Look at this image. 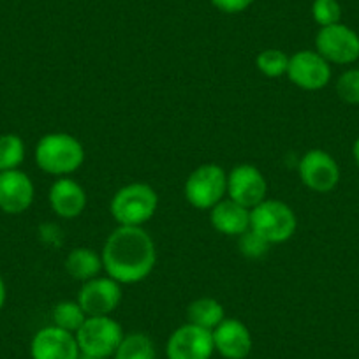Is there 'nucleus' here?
Segmentation results:
<instances>
[{
  "instance_id": "1",
  "label": "nucleus",
  "mask_w": 359,
  "mask_h": 359,
  "mask_svg": "<svg viewBox=\"0 0 359 359\" xmlns=\"http://www.w3.org/2000/svg\"><path fill=\"white\" fill-rule=\"evenodd\" d=\"M101 257L109 278L133 285L150 277L157 262V248L144 227L118 226L106 238Z\"/></svg>"
},
{
  "instance_id": "2",
  "label": "nucleus",
  "mask_w": 359,
  "mask_h": 359,
  "mask_svg": "<svg viewBox=\"0 0 359 359\" xmlns=\"http://www.w3.org/2000/svg\"><path fill=\"white\" fill-rule=\"evenodd\" d=\"M34 158L41 171L62 178L81 168L85 162V148L72 134L50 133L37 141Z\"/></svg>"
},
{
  "instance_id": "3",
  "label": "nucleus",
  "mask_w": 359,
  "mask_h": 359,
  "mask_svg": "<svg viewBox=\"0 0 359 359\" xmlns=\"http://www.w3.org/2000/svg\"><path fill=\"white\" fill-rule=\"evenodd\" d=\"M158 208V196L151 185L134 182L120 187L113 194L109 212L118 226L143 227L154 219Z\"/></svg>"
},
{
  "instance_id": "4",
  "label": "nucleus",
  "mask_w": 359,
  "mask_h": 359,
  "mask_svg": "<svg viewBox=\"0 0 359 359\" xmlns=\"http://www.w3.org/2000/svg\"><path fill=\"white\" fill-rule=\"evenodd\" d=\"M250 229L264 238L269 245L285 243L294 236L298 219L287 203L266 198L250 210Z\"/></svg>"
},
{
  "instance_id": "5",
  "label": "nucleus",
  "mask_w": 359,
  "mask_h": 359,
  "mask_svg": "<svg viewBox=\"0 0 359 359\" xmlns=\"http://www.w3.org/2000/svg\"><path fill=\"white\" fill-rule=\"evenodd\" d=\"M185 199L196 210H212L227 196V172L219 164H201L187 176Z\"/></svg>"
},
{
  "instance_id": "6",
  "label": "nucleus",
  "mask_w": 359,
  "mask_h": 359,
  "mask_svg": "<svg viewBox=\"0 0 359 359\" xmlns=\"http://www.w3.org/2000/svg\"><path fill=\"white\" fill-rule=\"evenodd\" d=\"M123 330L111 316L86 317L83 326L76 331V340L81 354L109 359L118 348Z\"/></svg>"
},
{
  "instance_id": "7",
  "label": "nucleus",
  "mask_w": 359,
  "mask_h": 359,
  "mask_svg": "<svg viewBox=\"0 0 359 359\" xmlns=\"http://www.w3.org/2000/svg\"><path fill=\"white\" fill-rule=\"evenodd\" d=\"M316 51L330 64L348 65L359 58V36L341 23L320 27L316 37Z\"/></svg>"
},
{
  "instance_id": "8",
  "label": "nucleus",
  "mask_w": 359,
  "mask_h": 359,
  "mask_svg": "<svg viewBox=\"0 0 359 359\" xmlns=\"http://www.w3.org/2000/svg\"><path fill=\"white\" fill-rule=\"evenodd\" d=\"M213 354L215 345L212 331L191 323L176 327L165 344L168 359H212Z\"/></svg>"
},
{
  "instance_id": "9",
  "label": "nucleus",
  "mask_w": 359,
  "mask_h": 359,
  "mask_svg": "<svg viewBox=\"0 0 359 359\" xmlns=\"http://www.w3.org/2000/svg\"><path fill=\"white\" fill-rule=\"evenodd\" d=\"M268 182L261 169L254 164H238L227 172V198L252 210L264 201Z\"/></svg>"
},
{
  "instance_id": "10",
  "label": "nucleus",
  "mask_w": 359,
  "mask_h": 359,
  "mask_svg": "<svg viewBox=\"0 0 359 359\" xmlns=\"http://www.w3.org/2000/svg\"><path fill=\"white\" fill-rule=\"evenodd\" d=\"M302 184L319 194L331 192L340 182V168L327 151L313 148L302 157L298 164Z\"/></svg>"
},
{
  "instance_id": "11",
  "label": "nucleus",
  "mask_w": 359,
  "mask_h": 359,
  "mask_svg": "<svg viewBox=\"0 0 359 359\" xmlns=\"http://www.w3.org/2000/svg\"><path fill=\"white\" fill-rule=\"evenodd\" d=\"M122 284L109 277H95L83 282L76 302L88 317L111 316L122 303Z\"/></svg>"
},
{
  "instance_id": "12",
  "label": "nucleus",
  "mask_w": 359,
  "mask_h": 359,
  "mask_svg": "<svg viewBox=\"0 0 359 359\" xmlns=\"http://www.w3.org/2000/svg\"><path fill=\"white\" fill-rule=\"evenodd\" d=\"M287 78L298 88L316 92L327 86V83L331 81L330 62L320 57L317 51H296L292 57H289Z\"/></svg>"
},
{
  "instance_id": "13",
  "label": "nucleus",
  "mask_w": 359,
  "mask_h": 359,
  "mask_svg": "<svg viewBox=\"0 0 359 359\" xmlns=\"http://www.w3.org/2000/svg\"><path fill=\"white\" fill-rule=\"evenodd\" d=\"M79 354L76 334L53 324L37 331L30 341L32 359H78Z\"/></svg>"
},
{
  "instance_id": "14",
  "label": "nucleus",
  "mask_w": 359,
  "mask_h": 359,
  "mask_svg": "<svg viewBox=\"0 0 359 359\" xmlns=\"http://www.w3.org/2000/svg\"><path fill=\"white\" fill-rule=\"evenodd\" d=\"M36 189L30 176L22 169L0 171V210L8 215H20L32 206Z\"/></svg>"
},
{
  "instance_id": "15",
  "label": "nucleus",
  "mask_w": 359,
  "mask_h": 359,
  "mask_svg": "<svg viewBox=\"0 0 359 359\" xmlns=\"http://www.w3.org/2000/svg\"><path fill=\"white\" fill-rule=\"evenodd\" d=\"M215 352L224 359H247L252 352V334L240 319H226L212 331Z\"/></svg>"
},
{
  "instance_id": "16",
  "label": "nucleus",
  "mask_w": 359,
  "mask_h": 359,
  "mask_svg": "<svg viewBox=\"0 0 359 359\" xmlns=\"http://www.w3.org/2000/svg\"><path fill=\"white\" fill-rule=\"evenodd\" d=\"M51 210L60 219H76L86 208V192L76 180L69 176L55 180L48 192Z\"/></svg>"
},
{
  "instance_id": "17",
  "label": "nucleus",
  "mask_w": 359,
  "mask_h": 359,
  "mask_svg": "<svg viewBox=\"0 0 359 359\" xmlns=\"http://www.w3.org/2000/svg\"><path fill=\"white\" fill-rule=\"evenodd\" d=\"M210 222L224 236H241L250 229V210L226 198L210 210Z\"/></svg>"
},
{
  "instance_id": "18",
  "label": "nucleus",
  "mask_w": 359,
  "mask_h": 359,
  "mask_svg": "<svg viewBox=\"0 0 359 359\" xmlns=\"http://www.w3.org/2000/svg\"><path fill=\"white\" fill-rule=\"evenodd\" d=\"M65 271L71 275L74 280L86 282L92 278L99 277L102 269V257L101 254L88 247H76L65 257Z\"/></svg>"
},
{
  "instance_id": "19",
  "label": "nucleus",
  "mask_w": 359,
  "mask_h": 359,
  "mask_svg": "<svg viewBox=\"0 0 359 359\" xmlns=\"http://www.w3.org/2000/svg\"><path fill=\"white\" fill-rule=\"evenodd\" d=\"M226 319V310L222 303L215 298H198L187 306V323L213 331Z\"/></svg>"
},
{
  "instance_id": "20",
  "label": "nucleus",
  "mask_w": 359,
  "mask_h": 359,
  "mask_svg": "<svg viewBox=\"0 0 359 359\" xmlns=\"http://www.w3.org/2000/svg\"><path fill=\"white\" fill-rule=\"evenodd\" d=\"M113 359H155V345L144 333L123 334Z\"/></svg>"
},
{
  "instance_id": "21",
  "label": "nucleus",
  "mask_w": 359,
  "mask_h": 359,
  "mask_svg": "<svg viewBox=\"0 0 359 359\" xmlns=\"http://www.w3.org/2000/svg\"><path fill=\"white\" fill-rule=\"evenodd\" d=\"M86 313L83 312V309L79 306L78 302H58L53 306V312H51V319H53V326L60 327V330L69 331V333H74L83 326V323L86 320Z\"/></svg>"
},
{
  "instance_id": "22",
  "label": "nucleus",
  "mask_w": 359,
  "mask_h": 359,
  "mask_svg": "<svg viewBox=\"0 0 359 359\" xmlns=\"http://www.w3.org/2000/svg\"><path fill=\"white\" fill-rule=\"evenodd\" d=\"M25 161V143L18 134H2L0 136V171L20 169Z\"/></svg>"
},
{
  "instance_id": "23",
  "label": "nucleus",
  "mask_w": 359,
  "mask_h": 359,
  "mask_svg": "<svg viewBox=\"0 0 359 359\" xmlns=\"http://www.w3.org/2000/svg\"><path fill=\"white\" fill-rule=\"evenodd\" d=\"M255 67L261 74L268 76V78H280V76L287 74L289 55L285 51L277 50V48H268L257 55Z\"/></svg>"
},
{
  "instance_id": "24",
  "label": "nucleus",
  "mask_w": 359,
  "mask_h": 359,
  "mask_svg": "<svg viewBox=\"0 0 359 359\" xmlns=\"http://www.w3.org/2000/svg\"><path fill=\"white\" fill-rule=\"evenodd\" d=\"M269 247H271V245L252 229L245 231L241 236H238V248H240L241 255L247 259L264 257V255L268 254Z\"/></svg>"
},
{
  "instance_id": "25",
  "label": "nucleus",
  "mask_w": 359,
  "mask_h": 359,
  "mask_svg": "<svg viewBox=\"0 0 359 359\" xmlns=\"http://www.w3.org/2000/svg\"><path fill=\"white\" fill-rule=\"evenodd\" d=\"M312 16L317 25L330 27L340 23L341 8L338 0H313Z\"/></svg>"
},
{
  "instance_id": "26",
  "label": "nucleus",
  "mask_w": 359,
  "mask_h": 359,
  "mask_svg": "<svg viewBox=\"0 0 359 359\" xmlns=\"http://www.w3.org/2000/svg\"><path fill=\"white\" fill-rule=\"evenodd\" d=\"M337 94L348 104H359V69H348L337 79Z\"/></svg>"
},
{
  "instance_id": "27",
  "label": "nucleus",
  "mask_w": 359,
  "mask_h": 359,
  "mask_svg": "<svg viewBox=\"0 0 359 359\" xmlns=\"http://www.w3.org/2000/svg\"><path fill=\"white\" fill-rule=\"evenodd\" d=\"M213 8L219 9L220 13H226V15H238V13H243L254 4V0H212Z\"/></svg>"
},
{
  "instance_id": "28",
  "label": "nucleus",
  "mask_w": 359,
  "mask_h": 359,
  "mask_svg": "<svg viewBox=\"0 0 359 359\" xmlns=\"http://www.w3.org/2000/svg\"><path fill=\"white\" fill-rule=\"evenodd\" d=\"M6 299H8V289H6V282H4V278L0 277V310L4 309Z\"/></svg>"
},
{
  "instance_id": "29",
  "label": "nucleus",
  "mask_w": 359,
  "mask_h": 359,
  "mask_svg": "<svg viewBox=\"0 0 359 359\" xmlns=\"http://www.w3.org/2000/svg\"><path fill=\"white\" fill-rule=\"evenodd\" d=\"M352 151H354V158H355V162H358V165H359V137L355 140L354 147H352Z\"/></svg>"
},
{
  "instance_id": "30",
  "label": "nucleus",
  "mask_w": 359,
  "mask_h": 359,
  "mask_svg": "<svg viewBox=\"0 0 359 359\" xmlns=\"http://www.w3.org/2000/svg\"><path fill=\"white\" fill-rule=\"evenodd\" d=\"M78 359H101V358H94V355H88V354H79Z\"/></svg>"
}]
</instances>
